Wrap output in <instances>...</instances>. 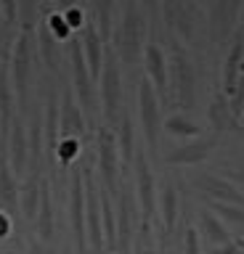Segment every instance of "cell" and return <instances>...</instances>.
I'll return each mask as SVG.
<instances>
[{"instance_id": "6da1fadb", "label": "cell", "mask_w": 244, "mask_h": 254, "mask_svg": "<svg viewBox=\"0 0 244 254\" xmlns=\"http://www.w3.org/2000/svg\"><path fill=\"white\" fill-rule=\"evenodd\" d=\"M112 51L120 59V64H138V59L144 56L146 48V16L141 11V5L136 0H125L122 13L117 21V29L112 32Z\"/></svg>"}, {"instance_id": "7a4b0ae2", "label": "cell", "mask_w": 244, "mask_h": 254, "mask_svg": "<svg viewBox=\"0 0 244 254\" xmlns=\"http://www.w3.org/2000/svg\"><path fill=\"white\" fill-rule=\"evenodd\" d=\"M8 74H11V87L19 109L27 111L29 90H32V35L29 32H19L13 37L11 56H8Z\"/></svg>"}, {"instance_id": "3957f363", "label": "cell", "mask_w": 244, "mask_h": 254, "mask_svg": "<svg viewBox=\"0 0 244 254\" xmlns=\"http://www.w3.org/2000/svg\"><path fill=\"white\" fill-rule=\"evenodd\" d=\"M170 71H172V87H175L178 109L186 114L196 103V71H194V61L188 56L186 45L178 43V40H172V48H170Z\"/></svg>"}, {"instance_id": "277c9868", "label": "cell", "mask_w": 244, "mask_h": 254, "mask_svg": "<svg viewBox=\"0 0 244 254\" xmlns=\"http://www.w3.org/2000/svg\"><path fill=\"white\" fill-rule=\"evenodd\" d=\"M160 16L172 40L183 45L194 40L196 24H199V11L194 0H160Z\"/></svg>"}, {"instance_id": "5b68a950", "label": "cell", "mask_w": 244, "mask_h": 254, "mask_svg": "<svg viewBox=\"0 0 244 254\" xmlns=\"http://www.w3.org/2000/svg\"><path fill=\"white\" fill-rule=\"evenodd\" d=\"M101 106L109 125H117L122 117V71H120V59L114 51H106L104 56V69H101Z\"/></svg>"}, {"instance_id": "8992f818", "label": "cell", "mask_w": 244, "mask_h": 254, "mask_svg": "<svg viewBox=\"0 0 244 254\" xmlns=\"http://www.w3.org/2000/svg\"><path fill=\"white\" fill-rule=\"evenodd\" d=\"M69 66H72V90H75L77 103H80V109L93 114V109H96V90H93V77H90L88 64H85L80 37L69 40Z\"/></svg>"}, {"instance_id": "52a82bcc", "label": "cell", "mask_w": 244, "mask_h": 254, "mask_svg": "<svg viewBox=\"0 0 244 254\" xmlns=\"http://www.w3.org/2000/svg\"><path fill=\"white\" fill-rule=\"evenodd\" d=\"M96 148H98V172L104 178V186L109 193L120 196V148H117V135L109 127L98 130Z\"/></svg>"}, {"instance_id": "ba28073f", "label": "cell", "mask_w": 244, "mask_h": 254, "mask_svg": "<svg viewBox=\"0 0 244 254\" xmlns=\"http://www.w3.org/2000/svg\"><path fill=\"white\" fill-rule=\"evenodd\" d=\"M244 0H215L207 16V29H210V40L215 45H223L234 37L236 32V21H239Z\"/></svg>"}, {"instance_id": "9c48e42d", "label": "cell", "mask_w": 244, "mask_h": 254, "mask_svg": "<svg viewBox=\"0 0 244 254\" xmlns=\"http://www.w3.org/2000/svg\"><path fill=\"white\" fill-rule=\"evenodd\" d=\"M138 114H141V127H144V138L149 151H157L160 146V98H157L152 82L144 77L138 82Z\"/></svg>"}, {"instance_id": "30bf717a", "label": "cell", "mask_w": 244, "mask_h": 254, "mask_svg": "<svg viewBox=\"0 0 244 254\" xmlns=\"http://www.w3.org/2000/svg\"><path fill=\"white\" fill-rule=\"evenodd\" d=\"M82 180H85V233H88V246L93 254L104 252V222H101V198H98V188L93 183L90 170H82Z\"/></svg>"}, {"instance_id": "8fae6325", "label": "cell", "mask_w": 244, "mask_h": 254, "mask_svg": "<svg viewBox=\"0 0 244 254\" xmlns=\"http://www.w3.org/2000/svg\"><path fill=\"white\" fill-rule=\"evenodd\" d=\"M69 222H72V238H75V252L88 254V233H85V180L82 170L72 175L69 186Z\"/></svg>"}, {"instance_id": "7c38bea8", "label": "cell", "mask_w": 244, "mask_h": 254, "mask_svg": "<svg viewBox=\"0 0 244 254\" xmlns=\"http://www.w3.org/2000/svg\"><path fill=\"white\" fill-rule=\"evenodd\" d=\"M136 196L144 217V233H149V222L157 212V190H154V175L149 167V159L144 151H136Z\"/></svg>"}, {"instance_id": "4fadbf2b", "label": "cell", "mask_w": 244, "mask_h": 254, "mask_svg": "<svg viewBox=\"0 0 244 254\" xmlns=\"http://www.w3.org/2000/svg\"><path fill=\"white\" fill-rule=\"evenodd\" d=\"M85 135V117L82 109L75 98L72 85H64L61 90V103H59V138H80Z\"/></svg>"}, {"instance_id": "5bb4252c", "label": "cell", "mask_w": 244, "mask_h": 254, "mask_svg": "<svg viewBox=\"0 0 244 254\" xmlns=\"http://www.w3.org/2000/svg\"><path fill=\"white\" fill-rule=\"evenodd\" d=\"M144 66H146V79L152 82L157 98L167 101V95H170L167 93V85H170L167 69H170V64H167V56H164V51L160 48V43H146V48H144Z\"/></svg>"}, {"instance_id": "9a60e30c", "label": "cell", "mask_w": 244, "mask_h": 254, "mask_svg": "<svg viewBox=\"0 0 244 254\" xmlns=\"http://www.w3.org/2000/svg\"><path fill=\"white\" fill-rule=\"evenodd\" d=\"M194 186L199 188V193H204L210 201L244 206V193L226 178H218V175H199V178L194 180Z\"/></svg>"}, {"instance_id": "2e32d148", "label": "cell", "mask_w": 244, "mask_h": 254, "mask_svg": "<svg viewBox=\"0 0 244 254\" xmlns=\"http://www.w3.org/2000/svg\"><path fill=\"white\" fill-rule=\"evenodd\" d=\"M242 64H244V29L239 27L234 32V37L228 40V53H226V61H223V93L228 98L234 95Z\"/></svg>"}, {"instance_id": "e0dca14e", "label": "cell", "mask_w": 244, "mask_h": 254, "mask_svg": "<svg viewBox=\"0 0 244 254\" xmlns=\"http://www.w3.org/2000/svg\"><path fill=\"white\" fill-rule=\"evenodd\" d=\"M80 43H82V53H85V64H88V69H90V77H93V82L101 77V69H104V40H101L98 35V29H96V24H93V19L85 21V27H82V35H80Z\"/></svg>"}, {"instance_id": "ac0fdd59", "label": "cell", "mask_w": 244, "mask_h": 254, "mask_svg": "<svg viewBox=\"0 0 244 254\" xmlns=\"http://www.w3.org/2000/svg\"><path fill=\"white\" fill-rule=\"evenodd\" d=\"M27 162H29V138L24 132V122H21V119H13L11 135H8V164H11L13 175L24 172Z\"/></svg>"}, {"instance_id": "d6986e66", "label": "cell", "mask_w": 244, "mask_h": 254, "mask_svg": "<svg viewBox=\"0 0 244 254\" xmlns=\"http://www.w3.org/2000/svg\"><path fill=\"white\" fill-rule=\"evenodd\" d=\"M212 148H215V138H199V140H191L186 146H178L167 154V164H199L204 162Z\"/></svg>"}, {"instance_id": "ffe728a7", "label": "cell", "mask_w": 244, "mask_h": 254, "mask_svg": "<svg viewBox=\"0 0 244 254\" xmlns=\"http://www.w3.org/2000/svg\"><path fill=\"white\" fill-rule=\"evenodd\" d=\"M37 51H40V61L45 64V69H48L51 74H59L61 71V43L51 35L45 19L40 21V27H37Z\"/></svg>"}, {"instance_id": "44dd1931", "label": "cell", "mask_w": 244, "mask_h": 254, "mask_svg": "<svg viewBox=\"0 0 244 254\" xmlns=\"http://www.w3.org/2000/svg\"><path fill=\"white\" fill-rule=\"evenodd\" d=\"M133 204L128 190H120V201H117V249L120 254H130V241H133Z\"/></svg>"}, {"instance_id": "7402d4cb", "label": "cell", "mask_w": 244, "mask_h": 254, "mask_svg": "<svg viewBox=\"0 0 244 254\" xmlns=\"http://www.w3.org/2000/svg\"><path fill=\"white\" fill-rule=\"evenodd\" d=\"M0 204L8 212L19 209V188H16V175L8 164V151H0Z\"/></svg>"}, {"instance_id": "603a6c76", "label": "cell", "mask_w": 244, "mask_h": 254, "mask_svg": "<svg viewBox=\"0 0 244 254\" xmlns=\"http://www.w3.org/2000/svg\"><path fill=\"white\" fill-rule=\"evenodd\" d=\"M37 236L40 241H51L53 236V201H51V183H40V206H37Z\"/></svg>"}, {"instance_id": "cb8c5ba5", "label": "cell", "mask_w": 244, "mask_h": 254, "mask_svg": "<svg viewBox=\"0 0 244 254\" xmlns=\"http://www.w3.org/2000/svg\"><path fill=\"white\" fill-rule=\"evenodd\" d=\"M160 214H162L164 236H170L175 230V222H178V190L170 180L162 186V193H160Z\"/></svg>"}, {"instance_id": "d4e9b609", "label": "cell", "mask_w": 244, "mask_h": 254, "mask_svg": "<svg viewBox=\"0 0 244 254\" xmlns=\"http://www.w3.org/2000/svg\"><path fill=\"white\" fill-rule=\"evenodd\" d=\"M90 3V13H93V24H96L101 40H112L114 32V0H88Z\"/></svg>"}, {"instance_id": "484cf974", "label": "cell", "mask_w": 244, "mask_h": 254, "mask_svg": "<svg viewBox=\"0 0 244 254\" xmlns=\"http://www.w3.org/2000/svg\"><path fill=\"white\" fill-rule=\"evenodd\" d=\"M199 225H202V233L207 236V241L212 246H231V236H228V230H226L223 222H220V217L212 214V209L199 212Z\"/></svg>"}, {"instance_id": "4316f807", "label": "cell", "mask_w": 244, "mask_h": 254, "mask_svg": "<svg viewBox=\"0 0 244 254\" xmlns=\"http://www.w3.org/2000/svg\"><path fill=\"white\" fill-rule=\"evenodd\" d=\"M210 122H212V127H215V132H223V130H228V125H236V119L231 114V106H228V95L223 90L212 95Z\"/></svg>"}, {"instance_id": "83f0119b", "label": "cell", "mask_w": 244, "mask_h": 254, "mask_svg": "<svg viewBox=\"0 0 244 254\" xmlns=\"http://www.w3.org/2000/svg\"><path fill=\"white\" fill-rule=\"evenodd\" d=\"M117 148H120L122 164H130L136 156V143H133V119L128 114H122L117 122Z\"/></svg>"}, {"instance_id": "f1b7e54d", "label": "cell", "mask_w": 244, "mask_h": 254, "mask_svg": "<svg viewBox=\"0 0 244 254\" xmlns=\"http://www.w3.org/2000/svg\"><path fill=\"white\" fill-rule=\"evenodd\" d=\"M164 130H167L170 135H183V138H191V135L199 132V127H196L191 119L180 111V114H172L167 122H164Z\"/></svg>"}, {"instance_id": "f546056e", "label": "cell", "mask_w": 244, "mask_h": 254, "mask_svg": "<svg viewBox=\"0 0 244 254\" xmlns=\"http://www.w3.org/2000/svg\"><path fill=\"white\" fill-rule=\"evenodd\" d=\"M45 24H48L51 35L56 37L59 43H69V40H72V27L67 24L64 13H59V11H51L48 16H45Z\"/></svg>"}, {"instance_id": "4dcf8cb0", "label": "cell", "mask_w": 244, "mask_h": 254, "mask_svg": "<svg viewBox=\"0 0 244 254\" xmlns=\"http://www.w3.org/2000/svg\"><path fill=\"white\" fill-rule=\"evenodd\" d=\"M56 156H59V164L67 170V167L80 156V138H59Z\"/></svg>"}, {"instance_id": "1f68e13d", "label": "cell", "mask_w": 244, "mask_h": 254, "mask_svg": "<svg viewBox=\"0 0 244 254\" xmlns=\"http://www.w3.org/2000/svg\"><path fill=\"white\" fill-rule=\"evenodd\" d=\"M210 209L220 214V220H228L234 225L244 228V206H234V204H220V201H210Z\"/></svg>"}, {"instance_id": "d6a6232c", "label": "cell", "mask_w": 244, "mask_h": 254, "mask_svg": "<svg viewBox=\"0 0 244 254\" xmlns=\"http://www.w3.org/2000/svg\"><path fill=\"white\" fill-rule=\"evenodd\" d=\"M35 16H37V0H19V32H29L35 29Z\"/></svg>"}, {"instance_id": "836d02e7", "label": "cell", "mask_w": 244, "mask_h": 254, "mask_svg": "<svg viewBox=\"0 0 244 254\" xmlns=\"http://www.w3.org/2000/svg\"><path fill=\"white\" fill-rule=\"evenodd\" d=\"M0 16L3 27H13L19 21V0H0Z\"/></svg>"}, {"instance_id": "e575fe53", "label": "cell", "mask_w": 244, "mask_h": 254, "mask_svg": "<svg viewBox=\"0 0 244 254\" xmlns=\"http://www.w3.org/2000/svg\"><path fill=\"white\" fill-rule=\"evenodd\" d=\"M183 254H202V244H199V233L194 228L186 230L183 236Z\"/></svg>"}, {"instance_id": "d590c367", "label": "cell", "mask_w": 244, "mask_h": 254, "mask_svg": "<svg viewBox=\"0 0 244 254\" xmlns=\"http://www.w3.org/2000/svg\"><path fill=\"white\" fill-rule=\"evenodd\" d=\"M27 254H56L51 249L45 241H29V249H27Z\"/></svg>"}, {"instance_id": "8d00e7d4", "label": "cell", "mask_w": 244, "mask_h": 254, "mask_svg": "<svg viewBox=\"0 0 244 254\" xmlns=\"http://www.w3.org/2000/svg\"><path fill=\"white\" fill-rule=\"evenodd\" d=\"M141 5H144V11L157 21V16H160V0H141Z\"/></svg>"}, {"instance_id": "74e56055", "label": "cell", "mask_w": 244, "mask_h": 254, "mask_svg": "<svg viewBox=\"0 0 244 254\" xmlns=\"http://www.w3.org/2000/svg\"><path fill=\"white\" fill-rule=\"evenodd\" d=\"M80 5V0H56V11L59 13H67V11H72V8Z\"/></svg>"}, {"instance_id": "f35d334b", "label": "cell", "mask_w": 244, "mask_h": 254, "mask_svg": "<svg viewBox=\"0 0 244 254\" xmlns=\"http://www.w3.org/2000/svg\"><path fill=\"white\" fill-rule=\"evenodd\" d=\"M8 230H11V220H8V214L0 212V238L8 236Z\"/></svg>"}, {"instance_id": "ab89813d", "label": "cell", "mask_w": 244, "mask_h": 254, "mask_svg": "<svg viewBox=\"0 0 244 254\" xmlns=\"http://www.w3.org/2000/svg\"><path fill=\"white\" fill-rule=\"evenodd\" d=\"M136 254H149V252H146V244H144V238H138V241H136Z\"/></svg>"}, {"instance_id": "60d3db41", "label": "cell", "mask_w": 244, "mask_h": 254, "mask_svg": "<svg viewBox=\"0 0 244 254\" xmlns=\"http://www.w3.org/2000/svg\"><path fill=\"white\" fill-rule=\"evenodd\" d=\"M231 175H234L236 180H242V183H244V170H236V172H231Z\"/></svg>"}, {"instance_id": "b9f144b4", "label": "cell", "mask_w": 244, "mask_h": 254, "mask_svg": "<svg viewBox=\"0 0 244 254\" xmlns=\"http://www.w3.org/2000/svg\"><path fill=\"white\" fill-rule=\"evenodd\" d=\"M242 127H244V114H242Z\"/></svg>"}, {"instance_id": "7bdbcfd3", "label": "cell", "mask_w": 244, "mask_h": 254, "mask_svg": "<svg viewBox=\"0 0 244 254\" xmlns=\"http://www.w3.org/2000/svg\"><path fill=\"white\" fill-rule=\"evenodd\" d=\"M242 29H244V24H242Z\"/></svg>"}]
</instances>
